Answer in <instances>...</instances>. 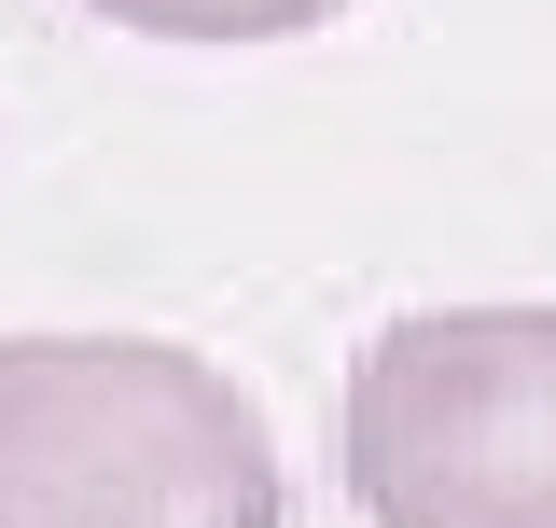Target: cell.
Returning <instances> with one entry per match:
<instances>
[{"label": "cell", "mask_w": 556, "mask_h": 528, "mask_svg": "<svg viewBox=\"0 0 556 528\" xmlns=\"http://www.w3.org/2000/svg\"><path fill=\"white\" fill-rule=\"evenodd\" d=\"M0 528H292V487L208 348L0 334Z\"/></svg>", "instance_id": "1"}, {"label": "cell", "mask_w": 556, "mask_h": 528, "mask_svg": "<svg viewBox=\"0 0 556 528\" xmlns=\"http://www.w3.org/2000/svg\"><path fill=\"white\" fill-rule=\"evenodd\" d=\"M362 528H556V306H417L348 362Z\"/></svg>", "instance_id": "2"}, {"label": "cell", "mask_w": 556, "mask_h": 528, "mask_svg": "<svg viewBox=\"0 0 556 528\" xmlns=\"http://www.w3.org/2000/svg\"><path fill=\"white\" fill-rule=\"evenodd\" d=\"M98 28H139V42H306L334 28L348 0H84Z\"/></svg>", "instance_id": "3"}]
</instances>
